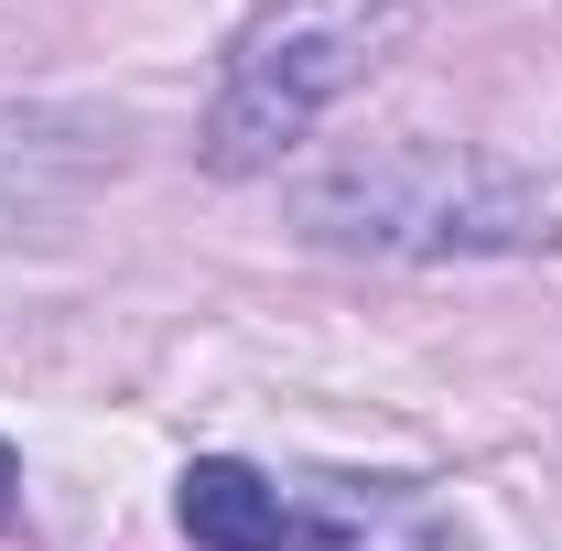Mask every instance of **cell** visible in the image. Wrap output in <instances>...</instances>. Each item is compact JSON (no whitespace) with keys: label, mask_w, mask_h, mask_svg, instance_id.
I'll return each mask as SVG.
<instances>
[{"label":"cell","mask_w":562,"mask_h":551,"mask_svg":"<svg viewBox=\"0 0 562 551\" xmlns=\"http://www.w3.org/2000/svg\"><path fill=\"white\" fill-rule=\"evenodd\" d=\"M303 238L325 249H379V260H476V249H541L552 206L487 162V151H454V140H379L325 162L314 184H292Z\"/></svg>","instance_id":"obj_1"},{"label":"cell","mask_w":562,"mask_h":551,"mask_svg":"<svg viewBox=\"0 0 562 551\" xmlns=\"http://www.w3.org/2000/svg\"><path fill=\"white\" fill-rule=\"evenodd\" d=\"M390 33H401V0H271L227 55V87L206 109V162L216 173H271L390 55Z\"/></svg>","instance_id":"obj_2"},{"label":"cell","mask_w":562,"mask_h":551,"mask_svg":"<svg viewBox=\"0 0 562 551\" xmlns=\"http://www.w3.org/2000/svg\"><path fill=\"white\" fill-rule=\"evenodd\" d=\"M184 530H195V551H281L292 541L281 530V497L249 465H227V454L184 465Z\"/></svg>","instance_id":"obj_3"},{"label":"cell","mask_w":562,"mask_h":551,"mask_svg":"<svg viewBox=\"0 0 562 551\" xmlns=\"http://www.w3.org/2000/svg\"><path fill=\"white\" fill-rule=\"evenodd\" d=\"M11 486H22V465H11V443H0V508H11Z\"/></svg>","instance_id":"obj_4"}]
</instances>
